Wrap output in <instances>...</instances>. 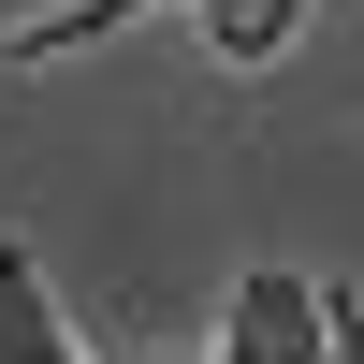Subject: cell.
I'll use <instances>...</instances> for the list:
<instances>
[{
    "mask_svg": "<svg viewBox=\"0 0 364 364\" xmlns=\"http://www.w3.org/2000/svg\"><path fill=\"white\" fill-rule=\"evenodd\" d=\"M0 364H87L73 321H58V291H44V248H29V233H0Z\"/></svg>",
    "mask_w": 364,
    "mask_h": 364,
    "instance_id": "7a4b0ae2",
    "label": "cell"
},
{
    "mask_svg": "<svg viewBox=\"0 0 364 364\" xmlns=\"http://www.w3.org/2000/svg\"><path fill=\"white\" fill-rule=\"evenodd\" d=\"M190 15H204V29H219V15H233V0H190Z\"/></svg>",
    "mask_w": 364,
    "mask_h": 364,
    "instance_id": "277c9868",
    "label": "cell"
},
{
    "mask_svg": "<svg viewBox=\"0 0 364 364\" xmlns=\"http://www.w3.org/2000/svg\"><path fill=\"white\" fill-rule=\"evenodd\" d=\"M291 29H306V0H233V15L204 29V44H219L233 73H262V58H291Z\"/></svg>",
    "mask_w": 364,
    "mask_h": 364,
    "instance_id": "3957f363",
    "label": "cell"
},
{
    "mask_svg": "<svg viewBox=\"0 0 364 364\" xmlns=\"http://www.w3.org/2000/svg\"><path fill=\"white\" fill-rule=\"evenodd\" d=\"M219 364H336V291L306 262H248L219 321Z\"/></svg>",
    "mask_w": 364,
    "mask_h": 364,
    "instance_id": "6da1fadb",
    "label": "cell"
}]
</instances>
